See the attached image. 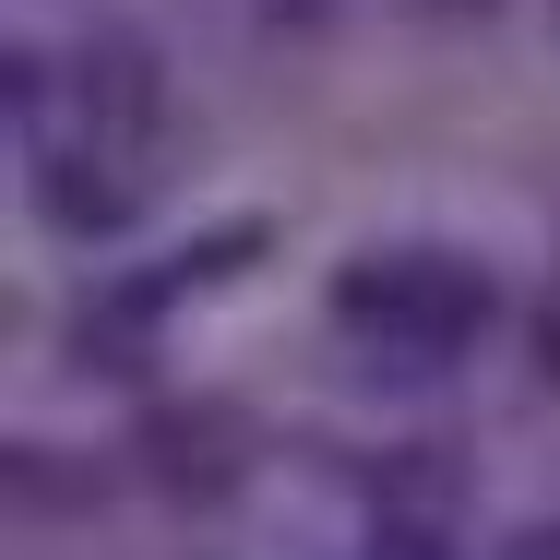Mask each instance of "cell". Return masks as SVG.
Returning a JSON list of instances; mask_svg holds the SVG:
<instances>
[{"label": "cell", "mask_w": 560, "mask_h": 560, "mask_svg": "<svg viewBox=\"0 0 560 560\" xmlns=\"http://www.w3.org/2000/svg\"><path fill=\"white\" fill-rule=\"evenodd\" d=\"M346 323H406V335H465L477 323V287L465 275H442L430 287V262H370V275H346Z\"/></svg>", "instance_id": "1"}]
</instances>
